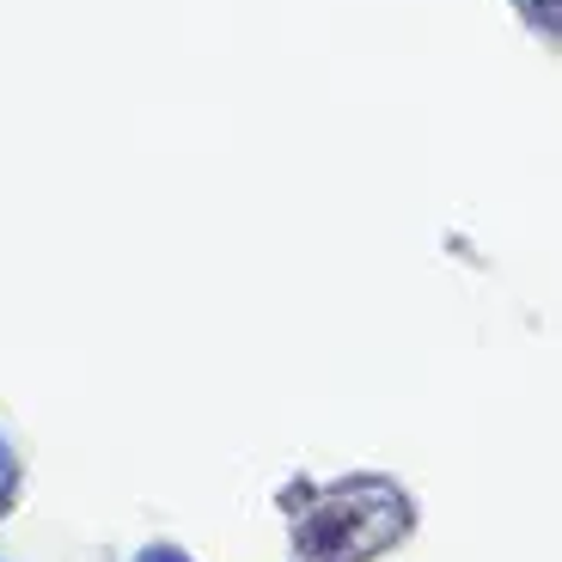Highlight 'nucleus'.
I'll list each match as a JSON object with an SVG mask.
<instances>
[{
  "mask_svg": "<svg viewBox=\"0 0 562 562\" xmlns=\"http://www.w3.org/2000/svg\"><path fill=\"white\" fill-rule=\"evenodd\" d=\"M7 490H13V459H7V447H0V502H7Z\"/></svg>",
  "mask_w": 562,
  "mask_h": 562,
  "instance_id": "1",
  "label": "nucleus"
},
{
  "mask_svg": "<svg viewBox=\"0 0 562 562\" xmlns=\"http://www.w3.org/2000/svg\"><path fill=\"white\" fill-rule=\"evenodd\" d=\"M140 562H190V557H178V550H147Z\"/></svg>",
  "mask_w": 562,
  "mask_h": 562,
  "instance_id": "2",
  "label": "nucleus"
}]
</instances>
